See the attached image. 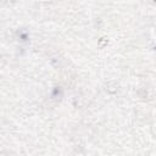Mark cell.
I'll return each instance as SVG.
<instances>
[{
  "label": "cell",
  "instance_id": "6da1fadb",
  "mask_svg": "<svg viewBox=\"0 0 156 156\" xmlns=\"http://www.w3.org/2000/svg\"><path fill=\"white\" fill-rule=\"evenodd\" d=\"M154 133L156 134V124H155V127H154Z\"/></svg>",
  "mask_w": 156,
  "mask_h": 156
}]
</instances>
